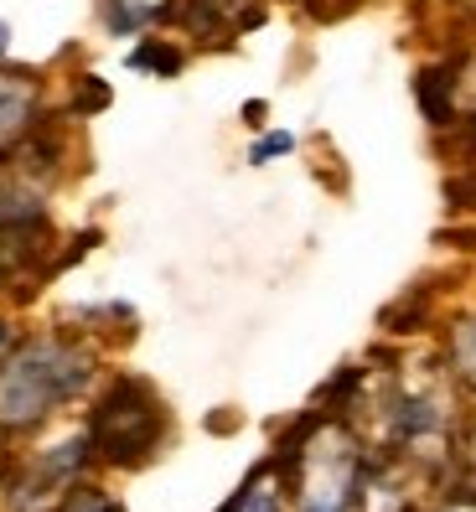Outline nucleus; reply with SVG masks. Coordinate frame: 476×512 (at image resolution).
<instances>
[{
	"label": "nucleus",
	"mask_w": 476,
	"mask_h": 512,
	"mask_svg": "<svg viewBox=\"0 0 476 512\" xmlns=\"http://www.w3.org/2000/svg\"><path fill=\"white\" fill-rule=\"evenodd\" d=\"M223 512H280V497H275V471H254L244 481V492H238Z\"/></svg>",
	"instance_id": "7"
},
{
	"label": "nucleus",
	"mask_w": 476,
	"mask_h": 512,
	"mask_svg": "<svg viewBox=\"0 0 476 512\" xmlns=\"http://www.w3.org/2000/svg\"><path fill=\"white\" fill-rule=\"evenodd\" d=\"M42 114V88L32 73H0V156H11L21 140H32Z\"/></svg>",
	"instance_id": "4"
},
{
	"label": "nucleus",
	"mask_w": 476,
	"mask_h": 512,
	"mask_svg": "<svg viewBox=\"0 0 476 512\" xmlns=\"http://www.w3.org/2000/svg\"><path fill=\"white\" fill-rule=\"evenodd\" d=\"M176 11V0H104V26L114 37H135Z\"/></svg>",
	"instance_id": "5"
},
{
	"label": "nucleus",
	"mask_w": 476,
	"mask_h": 512,
	"mask_svg": "<svg viewBox=\"0 0 476 512\" xmlns=\"http://www.w3.org/2000/svg\"><path fill=\"white\" fill-rule=\"evenodd\" d=\"M451 88H456L451 68H425L420 73V104L430 114V125H451Z\"/></svg>",
	"instance_id": "6"
},
{
	"label": "nucleus",
	"mask_w": 476,
	"mask_h": 512,
	"mask_svg": "<svg viewBox=\"0 0 476 512\" xmlns=\"http://www.w3.org/2000/svg\"><path fill=\"white\" fill-rule=\"evenodd\" d=\"M290 150H295V135H290V130H275V135H264V140L249 150V161L264 166V161H275V156H290Z\"/></svg>",
	"instance_id": "10"
},
{
	"label": "nucleus",
	"mask_w": 476,
	"mask_h": 512,
	"mask_svg": "<svg viewBox=\"0 0 476 512\" xmlns=\"http://www.w3.org/2000/svg\"><path fill=\"white\" fill-rule=\"evenodd\" d=\"M109 104V88L99 83V78H88L83 83V94H78V114H88V109H104Z\"/></svg>",
	"instance_id": "12"
},
{
	"label": "nucleus",
	"mask_w": 476,
	"mask_h": 512,
	"mask_svg": "<svg viewBox=\"0 0 476 512\" xmlns=\"http://www.w3.org/2000/svg\"><path fill=\"white\" fill-rule=\"evenodd\" d=\"M94 378V357L63 337H32L0 363V430H26Z\"/></svg>",
	"instance_id": "1"
},
{
	"label": "nucleus",
	"mask_w": 476,
	"mask_h": 512,
	"mask_svg": "<svg viewBox=\"0 0 476 512\" xmlns=\"http://www.w3.org/2000/svg\"><path fill=\"white\" fill-rule=\"evenodd\" d=\"M456 368L476 383V321H466V326L456 331Z\"/></svg>",
	"instance_id": "11"
},
{
	"label": "nucleus",
	"mask_w": 476,
	"mask_h": 512,
	"mask_svg": "<svg viewBox=\"0 0 476 512\" xmlns=\"http://www.w3.org/2000/svg\"><path fill=\"white\" fill-rule=\"evenodd\" d=\"M6 47H11V26L0 21V57H6Z\"/></svg>",
	"instance_id": "13"
},
{
	"label": "nucleus",
	"mask_w": 476,
	"mask_h": 512,
	"mask_svg": "<svg viewBox=\"0 0 476 512\" xmlns=\"http://www.w3.org/2000/svg\"><path fill=\"white\" fill-rule=\"evenodd\" d=\"M130 68H151V73H176L182 68V52L176 47H166V42H140L135 52H130Z\"/></svg>",
	"instance_id": "8"
},
{
	"label": "nucleus",
	"mask_w": 476,
	"mask_h": 512,
	"mask_svg": "<svg viewBox=\"0 0 476 512\" xmlns=\"http://www.w3.org/2000/svg\"><path fill=\"white\" fill-rule=\"evenodd\" d=\"M166 409L145 378H119L88 419V445L109 466H145L161 450Z\"/></svg>",
	"instance_id": "2"
},
{
	"label": "nucleus",
	"mask_w": 476,
	"mask_h": 512,
	"mask_svg": "<svg viewBox=\"0 0 476 512\" xmlns=\"http://www.w3.org/2000/svg\"><path fill=\"white\" fill-rule=\"evenodd\" d=\"M301 456V512H352L363 476H357V445L347 430H321Z\"/></svg>",
	"instance_id": "3"
},
{
	"label": "nucleus",
	"mask_w": 476,
	"mask_h": 512,
	"mask_svg": "<svg viewBox=\"0 0 476 512\" xmlns=\"http://www.w3.org/2000/svg\"><path fill=\"white\" fill-rule=\"evenodd\" d=\"M57 512H125V507H119L114 497H104L99 487H73Z\"/></svg>",
	"instance_id": "9"
},
{
	"label": "nucleus",
	"mask_w": 476,
	"mask_h": 512,
	"mask_svg": "<svg viewBox=\"0 0 476 512\" xmlns=\"http://www.w3.org/2000/svg\"><path fill=\"white\" fill-rule=\"evenodd\" d=\"M0 347H6V321H0Z\"/></svg>",
	"instance_id": "14"
}]
</instances>
